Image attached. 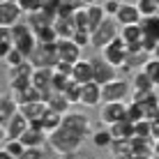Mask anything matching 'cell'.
Wrapping results in <instances>:
<instances>
[{
	"instance_id": "cell-18",
	"label": "cell",
	"mask_w": 159,
	"mask_h": 159,
	"mask_svg": "<svg viewBox=\"0 0 159 159\" xmlns=\"http://www.w3.org/2000/svg\"><path fill=\"white\" fill-rule=\"evenodd\" d=\"M46 111H48V108H46V104H44V102H32V104H23V106H19V113L28 120L30 125L39 122Z\"/></svg>"
},
{
	"instance_id": "cell-28",
	"label": "cell",
	"mask_w": 159,
	"mask_h": 159,
	"mask_svg": "<svg viewBox=\"0 0 159 159\" xmlns=\"http://www.w3.org/2000/svg\"><path fill=\"white\" fill-rule=\"evenodd\" d=\"M53 28L58 32V39H72L76 35V25L72 19H56L53 21Z\"/></svg>"
},
{
	"instance_id": "cell-14",
	"label": "cell",
	"mask_w": 159,
	"mask_h": 159,
	"mask_svg": "<svg viewBox=\"0 0 159 159\" xmlns=\"http://www.w3.org/2000/svg\"><path fill=\"white\" fill-rule=\"evenodd\" d=\"M21 7L16 2H0V25H5V28H14L16 23H21Z\"/></svg>"
},
{
	"instance_id": "cell-61",
	"label": "cell",
	"mask_w": 159,
	"mask_h": 159,
	"mask_svg": "<svg viewBox=\"0 0 159 159\" xmlns=\"http://www.w3.org/2000/svg\"><path fill=\"white\" fill-rule=\"evenodd\" d=\"M0 97H2V95H0Z\"/></svg>"
},
{
	"instance_id": "cell-23",
	"label": "cell",
	"mask_w": 159,
	"mask_h": 159,
	"mask_svg": "<svg viewBox=\"0 0 159 159\" xmlns=\"http://www.w3.org/2000/svg\"><path fill=\"white\" fill-rule=\"evenodd\" d=\"M28 127H30V122L28 120H25L23 116H21V113H16V116L9 120V125L5 129H7V139H12V141H19L21 136L25 134V131H28Z\"/></svg>"
},
{
	"instance_id": "cell-35",
	"label": "cell",
	"mask_w": 159,
	"mask_h": 159,
	"mask_svg": "<svg viewBox=\"0 0 159 159\" xmlns=\"http://www.w3.org/2000/svg\"><path fill=\"white\" fill-rule=\"evenodd\" d=\"M127 120H129L131 125H136V122H141V120H145L143 106H141V104H136V102H129V104H127Z\"/></svg>"
},
{
	"instance_id": "cell-46",
	"label": "cell",
	"mask_w": 159,
	"mask_h": 159,
	"mask_svg": "<svg viewBox=\"0 0 159 159\" xmlns=\"http://www.w3.org/2000/svg\"><path fill=\"white\" fill-rule=\"evenodd\" d=\"M44 157H46L44 148H25V152L21 155V159H44Z\"/></svg>"
},
{
	"instance_id": "cell-42",
	"label": "cell",
	"mask_w": 159,
	"mask_h": 159,
	"mask_svg": "<svg viewBox=\"0 0 159 159\" xmlns=\"http://www.w3.org/2000/svg\"><path fill=\"white\" fill-rule=\"evenodd\" d=\"M5 150H7L14 159H21V155L25 152V145L21 143V141H12V139H7V141H5Z\"/></svg>"
},
{
	"instance_id": "cell-48",
	"label": "cell",
	"mask_w": 159,
	"mask_h": 159,
	"mask_svg": "<svg viewBox=\"0 0 159 159\" xmlns=\"http://www.w3.org/2000/svg\"><path fill=\"white\" fill-rule=\"evenodd\" d=\"M60 7V0H42V9H46V12L56 14Z\"/></svg>"
},
{
	"instance_id": "cell-5",
	"label": "cell",
	"mask_w": 159,
	"mask_h": 159,
	"mask_svg": "<svg viewBox=\"0 0 159 159\" xmlns=\"http://www.w3.org/2000/svg\"><path fill=\"white\" fill-rule=\"evenodd\" d=\"M118 37H120V25H118L116 19H111V16H108V19L104 21L99 28L92 32L90 46H95L97 51H104V48H106L113 39H118Z\"/></svg>"
},
{
	"instance_id": "cell-58",
	"label": "cell",
	"mask_w": 159,
	"mask_h": 159,
	"mask_svg": "<svg viewBox=\"0 0 159 159\" xmlns=\"http://www.w3.org/2000/svg\"><path fill=\"white\" fill-rule=\"evenodd\" d=\"M125 159H136V157H125Z\"/></svg>"
},
{
	"instance_id": "cell-25",
	"label": "cell",
	"mask_w": 159,
	"mask_h": 159,
	"mask_svg": "<svg viewBox=\"0 0 159 159\" xmlns=\"http://www.w3.org/2000/svg\"><path fill=\"white\" fill-rule=\"evenodd\" d=\"M46 95L48 92H39L37 88H28V90H23V92H12V97H14V102L19 104V106H23V104H32V102H44L46 99Z\"/></svg>"
},
{
	"instance_id": "cell-36",
	"label": "cell",
	"mask_w": 159,
	"mask_h": 159,
	"mask_svg": "<svg viewBox=\"0 0 159 159\" xmlns=\"http://www.w3.org/2000/svg\"><path fill=\"white\" fill-rule=\"evenodd\" d=\"M74 25L76 30H83V32H90V23H88V7H81L74 12Z\"/></svg>"
},
{
	"instance_id": "cell-11",
	"label": "cell",
	"mask_w": 159,
	"mask_h": 159,
	"mask_svg": "<svg viewBox=\"0 0 159 159\" xmlns=\"http://www.w3.org/2000/svg\"><path fill=\"white\" fill-rule=\"evenodd\" d=\"M72 81L79 83V85H85V83H92V81H95V65H92V60L83 58V60H79V62L74 65Z\"/></svg>"
},
{
	"instance_id": "cell-19",
	"label": "cell",
	"mask_w": 159,
	"mask_h": 159,
	"mask_svg": "<svg viewBox=\"0 0 159 159\" xmlns=\"http://www.w3.org/2000/svg\"><path fill=\"white\" fill-rule=\"evenodd\" d=\"M51 83H53V69L35 67V74H32V88H37L39 92H51Z\"/></svg>"
},
{
	"instance_id": "cell-13",
	"label": "cell",
	"mask_w": 159,
	"mask_h": 159,
	"mask_svg": "<svg viewBox=\"0 0 159 159\" xmlns=\"http://www.w3.org/2000/svg\"><path fill=\"white\" fill-rule=\"evenodd\" d=\"M92 65H95V83L97 85H106V83H111V81L118 79V69L113 67V65H108L104 58L92 60Z\"/></svg>"
},
{
	"instance_id": "cell-8",
	"label": "cell",
	"mask_w": 159,
	"mask_h": 159,
	"mask_svg": "<svg viewBox=\"0 0 159 159\" xmlns=\"http://www.w3.org/2000/svg\"><path fill=\"white\" fill-rule=\"evenodd\" d=\"M127 120V104L125 102H104L102 111H99V122H104L106 127L116 122H122Z\"/></svg>"
},
{
	"instance_id": "cell-34",
	"label": "cell",
	"mask_w": 159,
	"mask_h": 159,
	"mask_svg": "<svg viewBox=\"0 0 159 159\" xmlns=\"http://www.w3.org/2000/svg\"><path fill=\"white\" fill-rule=\"evenodd\" d=\"M134 5L139 7V12H141V16L143 19H148V16H157L159 14V7L152 0H134Z\"/></svg>"
},
{
	"instance_id": "cell-41",
	"label": "cell",
	"mask_w": 159,
	"mask_h": 159,
	"mask_svg": "<svg viewBox=\"0 0 159 159\" xmlns=\"http://www.w3.org/2000/svg\"><path fill=\"white\" fill-rule=\"evenodd\" d=\"M150 134H152L150 120H141L134 125V139H150Z\"/></svg>"
},
{
	"instance_id": "cell-2",
	"label": "cell",
	"mask_w": 159,
	"mask_h": 159,
	"mask_svg": "<svg viewBox=\"0 0 159 159\" xmlns=\"http://www.w3.org/2000/svg\"><path fill=\"white\" fill-rule=\"evenodd\" d=\"M12 44H14L16 51H21L28 60H30L32 53H35V48L39 46L35 32H32V28L25 23V21H21V23H16L12 28Z\"/></svg>"
},
{
	"instance_id": "cell-39",
	"label": "cell",
	"mask_w": 159,
	"mask_h": 159,
	"mask_svg": "<svg viewBox=\"0 0 159 159\" xmlns=\"http://www.w3.org/2000/svg\"><path fill=\"white\" fill-rule=\"evenodd\" d=\"M25 60H28V58H25L21 51L12 48V51H9V56L5 58V65H7V69H14V67H21V65H23Z\"/></svg>"
},
{
	"instance_id": "cell-59",
	"label": "cell",
	"mask_w": 159,
	"mask_h": 159,
	"mask_svg": "<svg viewBox=\"0 0 159 159\" xmlns=\"http://www.w3.org/2000/svg\"><path fill=\"white\" fill-rule=\"evenodd\" d=\"M0 2H5V0H0Z\"/></svg>"
},
{
	"instance_id": "cell-6",
	"label": "cell",
	"mask_w": 159,
	"mask_h": 159,
	"mask_svg": "<svg viewBox=\"0 0 159 159\" xmlns=\"http://www.w3.org/2000/svg\"><path fill=\"white\" fill-rule=\"evenodd\" d=\"M127 97H131V83L127 79H118L111 83L102 85V104L104 102H125Z\"/></svg>"
},
{
	"instance_id": "cell-22",
	"label": "cell",
	"mask_w": 159,
	"mask_h": 159,
	"mask_svg": "<svg viewBox=\"0 0 159 159\" xmlns=\"http://www.w3.org/2000/svg\"><path fill=\"white\" fill-rule=\"evenodd\" d=\"M19 113V104L14 102V97H0V127H7L9 120Z\"/></svg>"
},
{
	"instance_id": "cell-51",
	"label": "cell",
	"mask_w": 159,
	"mask_h": 159,
	"mask_svg": "<svg viewBox=\"0 0 159 159\" xmlns=\"http://www.w3.org/2000/svg\"><path fill=\"white\" fill-rule=\"evenodd\" d=\"M152 134H150V139L152 141H159V120H152Z\"/></svg>"
},
{
	"instance_id": "cell-47",
	"label": "cell",
	"mask_w": 159,
	"mask_h": 159,
	"mask_svg": "<svg viewBox=\"0 0 159 159\" xmlns=\"http://www.w3.org/2000/svg\"><path fill=\"white\" fill-rule=\"evenodd\" d=\"M72 65H67V62H62V60H60V62L56 65V67H53V72L56 74H65V76H72Z\"/></svg>"
},
{
	"instance_id": "cell-9",
	"label": "cell",
	"mask_w": 159,
	"mask_h": 159,
	"mask_svg": "<svg viewBox=\"0 0 159 159\" xmlns=\"http://www.w3.org/2000/svg\"><path fill=\"white\" fill-rule=\"evenodd\" d=\"M30 62L35 67H46V69H53L56 65L60 62V56H58V44H48V46H37L35 53L30 56Z\"/></svg>"
},
{
	"instance_id": "cell-44",
	"label": "cell",
	"mask_w": 159,
	"mask_h": 159,
	"mask_svg": "<svg viewBox=\"0 0 159 159\" xmlns=\"http://www.w3.org/2000/svg\"><path fill=\"white\" fill-rule=\"evenodd\" d=\"M104 12H106V16H111V19H116V14H118V9H120V5H122V0H104Z\"/></svg>"
},
{
	"instance_id": "cell-15",
	"label": "cell",
	"mask_w": 159,
	"mask_h": 159,
	"mask_svg": "<svg viewBox=\"0 0 159 159\" xmlns=\"http://www.w3.org/2000/svg\"><path fill=\"white\" fill-rule=\"evenodd\" d=\"M102 104V85H97L95 81L92 83H85L81 88V106L95 108Z\"/></svg>"
},
{
	"instance_id": "cell-56",
	"label": "cell",
	"mask_w": 159,
	"mask_h": 159,
	"mask_svg": "<svg viewBox=\"0 0 159 159\" xmlns=\"http://www.w3.org/2000/svg\"><path fill=\"white\" fill-rule=\"evenodd\" d=\"M152 58H157V60H159V44L155 46V51H152Z\"/></svg>"
},
{
	"instance_id": "cell-49",
	"label": "cell",
	"mask_w": 159,
	"mask_h": 159,
	"mask_svg": "<svg viewBox=\"0 0 159 159\" xmlns=\"http://www.w3.org/2000/svg\"><path fill=\"white\" fill-rule=\"evenodd\" d=\"M0 44H12V28L0 25ZM14 46V44H12Z\"/></svg>"
},
{
	"instance_id": "cell-30",
	"label": "cell",
	"mask_w": 159,
	"mask_h": 159,
	"mask_svg": "<svg viewBox=\"0 0 159 159\" xmlns=\"http://www.w3.org/2000/svg\"><path fill=\"white\" fill-rule=\"evenodd\" d=\"M141 30H143V37L159 42V14L157 16H148V19L141 21Z\"/></svg>"
},
{
	"instance_id": "cell-24",
	"label": "cell",
	"mask_w": 159,
	"mask_h": 159,
	"mask_svg": "<svg viewBox=\"0 0 159 159\" xmlns=\"http://www.w3.org/2000/svg\"><path fill=\"white\" fill-rule=\"evenodd\" d=\"M21 143H23L25 148H44L48 141V136L44 134L42 129H35V127H28V131H25L23 136H21Z\"/></svg>"
},
{
	"instance_id": "cell-38",
	"label": "cell",
	"mask_w": 159,
	"mask_h": 159,
	"mask_svg": "<svg viewBox=\"0 0 159 159\" xmlns=\"http://www.w3.org/2000/svg\"><path fill=\"white\" fill-rule=\"evenodd\" d=\"M143 72L152 79V83H155V88H157V85H159V60H157V58H150V60L145 62Z\"/></svg>"
},
{
	"instance_id": "cell-32",
	"label": "cell",
	"mask_w": 159,
	"mask_h": 159,
	"mask_svg": "<svg viewBox=\"0 0 159 159\" xmlns=\"http://www.w3.org/2000/svg\"><path fill=\"white\" fill-rule=\"evenodd\" d=\"M35 37H37V44L39 46H48V44H58V32L53 25H46V28H42V30H37L35 32Z\"/></svg>"
},
{
	"instance_id": "cell-29",
	"label": "cell",
	"mask_w": 159,
	"mask_h": 159,
	"mask_svg": "<svg viewBox=\"0 0 159 159\" xmlns=\"http://www.w3.org/2000/svg\"><path fill=\"white\" fill-rule=\"evenodd\" d=\"M131 90H139V92H155L157 88L152 83V79L148 76L143 69L134 74V81H131Z\"/></svg>"
},
{
	"instance_id": "cell-4",
	"label": "cell",
	"mask_w": 159,
	"mask_h": 159,
	"mask_svg": "<svg viewBox=\"0 0 159 159\" xmlns=\"http://www.w3.org/2000/svg\"><path fill=\"white\" fill-rule=\"evenodd\" d=\"M32 74H35V65L30 60H25L21 67H14L9 69V76H7V85L12 92H23L32 85Z\"/></svg>"
},
{
	"instance_id": "cell-53",
	"label": "cell",
	"mask_w": 159,
	"mask_h": 159,
	"mask_svg": "<svg viewBox=\"0 0 159 159\" xmlns=\"http://www.w3.org/2000/svg\"><path fill=\"white\" fill-rule=\"evenodd\" d=\"M5 141H7V129L0 127V143H5Z\"/></svg>"
},
{
	"instance_id": "cell-33",
	"label": "cell",
	"mask_w": 159,
	"mask_h": 159,
	"mask_svg": "<svg viewBox=\"0 0 159 159\" xmlns=\"http://www.w3.org/2000/svg\"><path fill=\"white\" fill-rule=\"evenodd\" d=\"M113 159H125V157H134L131 155V141H113V145L108 148Z\"/></svg>"
},
{
	"instance_id": "cell-60",
	"label": "cell",
	"mask_w": 159,
	"mask_h": 159,
	"mask_svg": "<svg viewBox=\"0 0 159 159\" xmlns=\"http://www.w3.org/2000/svg\"><path fill=\"white\" fill-rule=\"evenodd\" d=\"M102 2H104V0H102Z\"/></svg>"
},
{
	"instance_id": "cell-17",
	"label": "cell",
	"mask_w": 159,
	"mask_h": 159,
	"mask_svg": "<svg viewBox=\"0 0 159 159\" xmlns=\"http://www.w3.org/2000/svg\"><path fill=\"white\" fill-rule=\"evenodd\" d=\"M131 155L136 159H155V141L152 139H131Z\"/></svg>"
},
{
	"instance_id": "cell-50",
	"label": "cell",
	"mask_w": 159,
	"mask_h": 159,
	"mask_svg": "<svg viewBox=\"0 0 159 159\" xmlns=\"http://www.w3.org/2000/svg\"><path fill=\"white\" fill-rule=\"evenodd\" d=\"M12 48H14L12 44H0V60H5V58H7Z\"/></svg>"
},
{
	"instance_id": "cell-43",
	"label": "cell",
	"mask_w": 159,
	"mask_h": 159,
	"mask_svg": "<svg viewBox=\"0 0 159 159\" xmlns=\"http://www.w3.org/2000/svg\"><path fill=\"white\" fill-rule=\"evenodd\" d=\"M16 5L21 7V12H23V14H28V16L42 9V0H19Z\"/></svg>"
},
{
	"instance_id": "cell-57",
	"label": "cell",
	"mask_w": 159,
	"mask_h": 159,
	"mask_svg": "<svg viewBox=\"0 0 159 159\" xmlns=\"http://www.w3.org/2000/svg\"><path fill=\"white\" fill-rule=\"evenodd\" d=\"M152 2H155V5H157V7H159V0H152Z\"/></svg>"
},
{
	"instance_id": "cell-40",
	"label": "cell",
	"mask_w": 159,
	"mask_h": 159,
	"mask_svg": "<svg viewBox=\"0 0 159 159\" xmlns=\"http://www.w3.org/2000/svg\"><path fill=\"white\" fill-rule=\"evenodd\" d=\"M81 88H83V85H79V83H74V81H72V83H69V88L62 92L72 106H74V104H81Z\"/></svg>"
},
{
	"instance_id": "cell-45",
	"label": "cell",
	"mask_w": 159,
	"mask_h": 159,
	"mask_svg": "<svg viewBox=\"0 0 159 159\" xmlns=\"http://www.w3.org/2000/svg\"><path fill=\"white\" fill-rule=\"evenodd\" d=\"M90 39H92V35H90V32H83V30H76V35L72 37V42H74V44H79L81 48L90 46Z\"/></svg>"
},
{
	"instance_id": "cell-54",
	"label": "cell",
	"mask_w": 159,
	"mask_h": 159,
	"mask_svg": "<svg viewBox=\"0 0 159 159\" xmlns=\"http://www.w3.org/2000/svg\"><path fill=\"white\" fill-rule=\"evenodd\" d=\"M81 2H83V5H85V7H90V5H99V2H102V0H81Z\"/></svg>"
},
{
	"instance_id": "cell-21",
	"label": "cell",
	"mask_w": 159,
	"mask_h": 159,
	"mask_svg": "<svg viewBox=\"0 0 159 159\" xmlns=\"http://www.w3.org/2000/svg\"><path fill=\"white\" fill-rule=\"evenodd\" d=\"M120 39L127 44V48L141 46V42H143V30H141V23H139V25H122V28H120Z\"/></svg>"
},
{
	"instance_id": "cell-10",
	"label": "cell",
	"mask_w": 159,
	"mask_h": 159,
	"mask_svg": "<svg viewBox=\"0 0 159 159\" xmlns=\"http://www.w3.org/2000/svg\"><path fill=\"white\" fill-rule=\"evenodd\" d=\"M58 56L62 62H67V65H74L79 62V60H83V48L79 46V44H74L72 39H60L58 42Z\"/></svg>"
},
{
	"instance_id": "cell-27",
	"label": "cell",
	"mask_w": 159,
	"mask_h": 159,
	"mask_svg": "<svg viewBox=\"0 0 159 159\" xmlns=\"http://www.w3.org/2000/svg\"><path fill=\"white\" fill-rule=\"evenodd\" d=\"M108 16H106V12H104V5L99 2V5H90L88 7V23H90V35L95 32L99 25L106 21Z\"/></svg>"
},
{
	"instance_id": "cell-12",
	"label": "cell",
	"mask_w": 159,
	"mask_h": 159,
	"mask_svg": "<svg viewBox=\"0 0 159 159\" xmlns=\"http://www.w3.org/2000/svg\"><path fill=\"white\" fill-rule=\"evenodd\" d=\"M116 21H118L120 28H122V25H139L141 21H143V16H141L139 7H136L134 2H122L120 9H118V14H116Z\"/></svg>"
},
{
	"instance_id": "cell-3",
	"label": "cell",
	"mask_w": 159,
	"mask_h": 159,
	"mask_svg": "<svg viewBox=\"0 0 159 159\" xmlns=\"http://www.w3.org/2000/svg\"><path fill=\"white\" fill-rule=\"evenodd\" d=\"M62 129L72 131V134L81 136H92V122H90V116L85 111H69L62 116Z\"/></svg>"
},
{
	"instance_id": "cell-26",
	"label": "cell",
	"mask_w": 159,
	"mask_h": 159,
	"mask_svg": "<svg viewBox=\"0 0 159 159\" xmlns=\"http://www.w3.org/2000/svg\"><path fill=\"white\" fill-rule=\"evenodd\" d=\"M108 131H111L113 141H131L134 139V125H131L129 120H122V122L111 125Z\"/></svg>"
},
{
	"instance_id": "cell-20",
	"label": "cell",
	"mask_w": 159,
	"mask_h": 159,
	"mask_svg": "<svg viewBox=\"0 0 159 159\" xmlns=\"http://www.w3.org/2000/svg\"><path fill=\"white\" fill-rule=\"evenodd\" d=\"M44 104H46L48 111H56V113H60V116L69 113V108H72V104L67 102V97H65L62 92H48Z\"/></svg>"
},
{
	"instance_id": "cell-31",
	"label": "cell",
	"mask_w": 159,
	"mask_h": 159,
	"mask_svg": "<svg viewBox=\"0 0 159 159\" xmlns=\"http://www.w3.org/2000/svg\"><path fill=\"white\" fill-rule=\"evenodd\" d=\"M90 141H92V145L99 148V150H102V148H106V150H108V148L113 145V136H111V131H108V129H95V131H92V136H90Z\"/></svg>"
},
{
	"instance_id": "cell-37",
	"label": "cell",
	"mask_w": 159,
	"mask_h": 159,
	"mask_svg": "<svg viewBox=\"0 0 159 159\" xmlns=\"http://www.w3.org/2000/svg\"><path fill=\"white\" fill-rule=\"evenodd\" d=\"M72 83V76H65V74H56L53 72V83H51V92H65Z\"/></svg>"
},
{
	"instance_id": "cell-7",
	"label": "cell",
	"mask_w": 159,
	"mask_h": 159,
	"mask_svg": "<svg viewBox=\"0 0 159 159\" xmlns=\"http://www.w3.org/2000/svg\"><path fill=\"white\" fill-rule=\"evenodd\" d=\"M127 56H129V51H127V44H125L122 39H113L111 44H108L106 48L102 51V58L106 60L108 65H113L116 69H122L125 65H127Z\"/></svg>"
},
{
	"instance_id": "cell-16",
	"label": "cell",
	"mask_w": 159,
	"mask_h": 159,
	"mask_svg": "<svg viewBox=\"0 0 159 159\" xmlns=\"http://www.w3.org/2000/svg\"><path fill=\"white\" fill-rule=\"evenodd\" d=\"M30 127H35V129H42L44 134H53V131H58L60 127H62V116L56 111H46L44 113V118L39 120V122H35V125H30Z\"/></svg>"
},
{
	"instance_id": "cell-1",
	"label": "cell",
	"mask_w": 159,
	"mask_h": 159,
	"mask_svg": "<svg viewBox=\"0 0 159 159\" xmlns=\"http://www.w3.org/2000/svg\"><path fill=\"white\" fill-rule=\"evenodd\" d=\"M83 141L85 139H81V136H76V134H72V131L60 127L58 131L48 134L46 145L60 157H76L81 152V148H83Z\"/></svg>"
},
{
	"instance_id": "cell-52",
	"label": "cell",
	"mask_w": 159,
	"mask_h": 159,
	"mask_svg": "<svg viewBox=\"0 0 159 159\" xmlns=\"http://www.w3.org/2000/svg\"><path fill=\"white\" fill-rule=\"evenodd\" d=\"M0 159H14V157L9 155V152L5 150V148H0Z\"/></svg>"
},
{
	"instance_id": "cell-55",
	"label": "cell",
	"mask_w": 159,
	"mask_h": 159,
	"mask_svg": "<svg viewBox=\"0 0 159 159\" xmlns=\"http://www.w3.org/2000/svg\"><path fill=\"white\" fill-rule=\"evenodd\" d=\"M62 5H76V2H81V0H60Z\"/></svg>"
}]
</instances>
